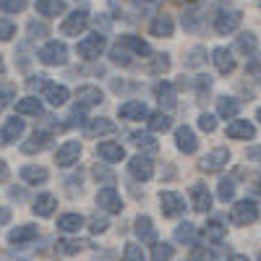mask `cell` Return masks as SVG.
I'll return each instance as SVG.
<instances>
[{"mask_svg":"<svg viewBox=\"0 0 261 261\" xmlns=\"http://www.w3.org/2000/svg\"><path fill=\"white\" fill-rule=\"evenodd\" d=\"M241 21H243V13H241V11L225 8V11L217 13V18H214V29H217V34H232L238 27H241Z\"/></svg>","mask_w":261,"mask_h":261,"instance_id":"6da1fadb","label":"cell"},{"mask_svg":"<svg viewBox=\"0 0 261 261\" xmlns=\"http://www.w3.org/2000/svg\"><path fill=\"white\" fill-rule=\"evenodd\" d=\"M39 60L45 65H63L68 60V47H65L63 42H47V45L39 50Z\"/></svg>","mask_w":261,"mask_h":261,"instance_id":"7a4b0ae2","label":"cell"},{"mask_svg":"<svg viewBox=\"0 0 261 261\" xmlns=\"http://www.w3.org/2000/svg\"><path fill=\"white\" fill-rule=\"evenodd\" d=\"M102 50H105V37H102V34H89V37H84L79 45H76V53H79L84 60L99 58Z\"/></svg>","mask_w":261,"mask_h":261,"instance_id":"3957f363","label":"cell"},{"mask_svg":"<svg viewBox=\"0 0 261 261\" xmlns=\"http://www.w3.org/2000/svg\"><path fill=\"white\" fill-rule=\"evenodd\" d=\"M256 217H258V209H256V201H251V199H243L232 206L235 225H251V222H256Z\"/></svg>","mask_w":261,"mask_h":261,"instance_id":"277c9868","label":"cell"},{"mask_svg":"<svg viewBox=\"0 0 261 261\" xmlns=\"http://www.w3.org/2000/svg\"><path fill=\"white\" fill-rule=\"evenodd\" d=\"M227 162H230V151H227L225 146H220V149L209 151V154L199 162V167H201L204 172H220Z\"/></svg>","mask_w":261,"mask_h":261,"instance_id":"5b68a950","label":"cell"},{"mask_svg":"<svg viewBox=\"0 0 261 261\" xmlns=\"http://www.w3.org/2000/svg\"><path fill=\"white\" fill-rule=\"evenodd\" d=\"M86 27H89V16H86V11H76V13H71L68 18L63 21L60 32H63L65 37H79Z\"/></svg>","mask_w":261,"mask_h":261,"instance_id":"8992f818","label":"cell"},{"mask_svg":"<svg viewBox=\"0 0 261 261\" xmlns=\"http://www.w3.org/2000/svg\"><path fill=\"white\" fill-rule=\"evenodd\" d=\"M97 204L105 212H110V214H120L123 212V199H120V193L115 188H102L97 193Z\"/></svg>","mask_w":261,"mask_h":261,"instance_id":"52a82bcc","label":"cell"},{"mask_svg":"<svg viewBox=\"0 0 261 261\" xmlns=\"http://www.w3.org/2000/svg\"><path fill=\"white\" fill-rule=\"evenodd\" d=\"M79 154H81V144L79 141H65L60 149H58V154H55V162L60 167H71L79 162Z\"/></svg>","mask_w":261,"mask_h":261,"instance_id":"ba28073f","label":"cell"},{"mask_svg":"<svg viewBox=\"0 0 261 261\" xmlns=\"http://www.w3.org/2000/svg\"><path fill=\"white\" fill-rule=\"evenodd\" d=\"M160 206H162V214H167V217H178V214H183V199L175 193V191H162L160 193Z\"/></svg>","mask_w":261,"mask_h":261,"instance_id":"9c48e42d","label":"cell"},{"mask_svg":"<svg viewBox=\"0 0 261 261\" xmlns=\"http://www.w3.org/2000/svg\"><path fill=\"white\" fill-rule=\"evenodd\" d=\"M128 170H130V175L139 178V180H149L151 175H154V165H151V160L149 157H141V154L130 157Z\"/></svg>","mask_w":261,"mask_h":261,"instance_id":"30bf717a","label":"cell"},{"mask_svg":"<svg viewBox=\"0 0 261 261\" xmlns=\"http://www.w3.org/2000/svg\"><path fill=\"white\" fill-rule=\"evenodd\" d=\"M175 144H178V149L183 151V154H193V151L199 149V141H196L193 130H191L188 125H180V128L175 130Z\"/></svg>","mask_w":261,"mask_h":261,"instance_id":"8fae6325","label":"cell"},{"mask_svg":"<svg viewBox=\"0 0 261 261\" xmlns=\"http://www.w3.org/2000/svg\"><path fill=\"white\" fill-rule=\"evenodd\" d=\"M42 99H47L53 107H60L68 102V89L63 84H45V92H42Z\"/></svg>","mask_w":261,"mask_h":261,"instance_id":"7c38bea8","label":"cell"},{"mask_svg":"<svg viewBox=\"0 0 261 261\" xmlns=\"http://www.w3.org/2000/svg\"><path fill=\"white\" fill-rule=\"evenodd\" d=\"M191 204L196 212H209L212 209V193L206 186H193L191 188Z\"/></svg>","mask_w":261,"mask_h":261,"instance_id":"4fadbf2b","label":"cell"},{"mask_svg":"<svg viewBox=\"0 0 261 261\" xmlns=\"http://www.w3.org/2000/svg\"><path fill=\"white\" fill-rule=\"evenodd\" d=\"M212 60H214V65H217L220 73H232V68H235V58H232V53L227 47H217L212 53Z\"/></svg>","mask_w":261,"mask_h":261,"instance_id":"5bb4252c","label":"cell"},{"mask_svg":"<svg viewBox=\"0 0 261 261\" xmlns=\"http://www.w3.org/2000/svg\"><path fill=\"white\" fill-rule=\"evenodd\" d=\"M21 134H24V120L11 118V120L3 125V130H0V141H3V144H13V141L21 139Z\"/></svg>","mask_w":261,"mask_h":261,"instance_id":"9a60e30c","label":"cell"},{"mask_svg":"<svg viewBox=\"0 0 261 261\" xmlns=\"http://www.w3.org/2000/svg\"><path fill=\"white\" fill-rule=\"evenodd\" d=\"M97 151H99V157H102L105 162H120V160H125L123 146H120V144H113V141H102V144L97 146Z\"/></svg>","mask_w":261,"mask_h":261,"instance_id":"2e32d148","label":"cell"},{"mask_svg":"<svg viewBox=\"0 0 261 261\" xmlns=\"http://www.w3.org/2000/svg\"><path fill=\"white\" fill-rule=\"evenodd\" d=\"M118 113H120L123 120H141V118L149 115V110H146L144 102H125V105H120Z\"/></svg>","mask_w":261,"mask_h":261,"instance_id":"e0dca14e","label":"cell"},{"mask_svg":"<svg viewBox=\"0 0 261 261\" xmlns=\"http://www.w3.org/2000/svg\"><path fill=\"white\" fill-rule=\"evenodd\" d=\"M253 134H256V128L248 120H232L227 125V136L230 139H253Z\"/></svg>","mask_w":261,"mask_h":261,"instance_id":"ac0fdd59","label":"cell"},{"mask_svg":"<svg viewBox=\"0 0 261 261\" xmlns=\"http://www.w3.org/2000/svg\"><path fill=\"white\" fill-rule=\"evenodd\" d=\"M149 32L154 34V37H160V39H165V37H172V32H175V24H172L170 16H157L154 21H151Z\"/></svg>","mask_w":261,"mask_h":261,"instance_id":"d6986e66","label":"cell"},{"mask_svg":"<svg viewBox=\"0 0 261 261\" xmlns=\"http://www.w3.org/2000/svg\"><path fill=\"white\" fill-rule=\"evenodd\" d=\"M136 235L141 238L144 243L157 246V232H154V225H151L149 217H139V220H136Z\"/></svg>","mask_w":261,"mask_h":261,"instance_id":"ffe728a7","label":"cell"},{"mask_svg":"<svg viewBox=\"0 0 261 261\" xmlns=\"http://www.w3.org/2000/svg\"><path fill=\"white\" fill-rule=\"evenodd\" d=\"M86 134L89 136H99V134H115V123L107 118H92L86 120Z\"/></svg>","mask_w":261,"mask_h":261,"instance_id":"44dd1931","label":"cell"},{"mask_svg":"<svg viewBox=\"0 0 261 261\" xmlns=\"http://www.w3.org/2000/svg\"><path fill=\"white\" fill-rule=\"evenodd\" d=\"M21 178H24L27 183H32V186H42V183H47L50 172H47L45 167H34V165H29V167H21Z\"/></svg>","mask_w":261,"mask_h":261,"instance_id":"7402d4cb","label":"cell"},{"mask_svg":"<svg viewBox=\"0 0 261 261\" xmlns=\"http://www.w3.org/2000/svg\"><path fill=\"white\" fill-rule=\"evenodd\" d=\"M55 209H58V199H55V196H50V193L37 196V201H34V214L37 217H50Z\"/></svg>","mask_w":261,"mask_h":261,"instance_id":"603a6c76","label":"cell"},{"mask_svg":"<svg viewBox=\"0 0 261 261\" xmlns=\"http://www.w3.org/2000/svg\"><path fill=\"white\" fill-rule=\"evenodd\" d=\"M76 97H79V105H84V107H89V105H99V102L105 99V97H102V92L97 89V86H79Z\"/></svg>","mask_w":261,"mask_h":261,"instance_id":"cb8c5ba5","label":"cell"},{"mask_svg":"<svg viewBox=\"0 0 261 261\" xmlns=\"http://www.w3.org/2000/svg\"><path fill=\"white\" fill-rule=\"evenodd\" d=\"M204 238H206L209 243H222L225 238H227V227H225L222 222L212 220V222H206V225H204Z\"/></svg>","mask_w":261,"mask_h":261,"instance_id":"d4e9b609","label":"cell"},{"mask_svg":"<svg viewBox=\"0 0 261 261\" xmlns=\"http://www.w3.org/2000/svg\"><path fill=\"white\" fill-rule=\"evenodd\" d=\"M118 45H120V47H128L130 53H136V55H149V53H151L146 42L139 39V37H134V34H123Z\"/></svg>","mask_w":261,"mask_h":261,"instance_id":"484cf974","label":"cell"},{"mask_svg":"<svg viewBox=\"0 0 261 261\" xmlns=\"http://www.w3.org/2000/svg\"><path fill=\"white\" fill-rule=\"evenodd\" d=\"M34 238H37V227H34V225H21V227L11 230L8 241H11V243H16V246H21V243L34 241Z\"/></svg>","mask_w":261,"mask_h":261,"instance_id":"4316f807","label":"cell"},{"mask_svg":"<svg viewBox=\"0 0 261 261\" xmlns=\"http://www.w3.org/2000/svg\"><path fill=\"white\" fill-rule=\"evenodd\" d=\"M154 94H157L160 105H165V107H175V89H172V84H170V81H160V84L154 86Z\"/></svg>","mask_w":261,"mask_h":261,"instance_id":"83f0119b","label":"cell"},{"mask_svg":"<svg viewBox=\"0 0 261 261\" xmlns=\"http://www.w3.org/2000/svg\"><path fill=\"white\" fill-rule=\"evenodd\" d=\"M217 110H220V115L225 120H232L238 113H241V102L232 99V97H222L220 102H217Z\"/></svg>","mask_w":261,"mask_h":261,"instance_id":"f1b7e54d","label":"cell"},{"mask_svg":"<svg viewBox=\"0 0 261 261\" xmlns=\"http://www.w3.org/2000/svg\"><path fill=\"white\" fill-rule=\"evenodd\" d=\"M16 113L18 115H39L42 113V102L37 97H24L16 102Z\"/></svg>","mask_w":261,"mask_h":261,"instance_id":"f546056e","label":"cell"},{"mask_svg":"<svg viewBox=\"0 0 261 261\" xmlns=\"http://www.w3.org/2000/svg\"><path fill=\"white\" fill-rule=\"evenodd\" d=\"M50 144V134H45V130H39V134H34L24 146H21V149H24V154H34V151H42V149H45Z\"/></svg>","mask_w":261,"mask_h":261,"instance_id":"4dcf8cb0","label":"cell"},{"mask_svg":"<svg viewBox=\"0 0 261 261\" xmlns=\"http://www.w3.org/2000/svg\"><path fill=\"white\" fill-rule=\"evenodd\" d=\"M37 11L42 16H60L65 11V0H37Z\"/></svg>","mask_w":261,"mask_h":261,"instance_id":"1f68e13d","label":"cell"},{"mask_svg":"<svg viewBox=\"0 0 261 261\" xmlns=\"http://www.w3.org/2000/svg\"><path fill=\"white\" fill-rule=\"evenodd\" d=\"M58 227L60 230H65V232H79L81 227H84V217L81 214H63L60 220H58Z\"/></svg>","mask_w":261,"mask_h":261,"instance_id":"d6a6232c","label":"cell"},{"mask_svg":"<svg viewBox=\"0 0 261 261\" xmlns=\"http://www.w3.org/2000/svg\"><path fill=\"white\" fill-rule=\"evenodd\" d=\"M235 50H241V53H246V55L256 53V34H251V32L241 34V37L235 39Z\"/></svg>","mask_w":261,"mask_h":261,"instance_id":"836d02e7","label":"cell"},{"mask_svg":"<svg viewBox=\"0 0 261 261\" xmlns=\"http://www.w3.org/2000/svg\"><path fill=\"white\" fill-rule=\"evenodd\" d=\"M175 241L183 243V246H191V243L196 241V227H193L191 222H183V225L175 230Z\"/></svg>","mask_w":261,"mask_h":261,"instance_id":"e575fe53","label":"cell"},{"mask_svg":"<svg viewBox=\"0 0 261 261\" xmlns=\"http://www.w3.org/2000/svg\"><path fill=\"white\" fill-rule=\"evenodd\" d=\"M146 71L149 73H165V71H170V55H154L149 60V65H146Z\"/></svg>","mask_w":261,"mask_h":261,"instance_id":"d590c367","label":"cell"},{"mask_svg":"<svg viewBox=\"0 0 261 261\" xmlns=\"http://www.w3.org/2000/svg\"><path fill=\"white\" fill-rule=\"evenodd\" d=\"M81 241H71V238H65V241H58L55 243V251L58 253H63V256H73V253H79L81 251Z\"/></svg>","mask_w":261,"mask_h":261,"instance_id":"8d00e7d4","label":"cell"},{"mask_svg":"<svg viewBox=\"0 0 261 261\" xmlns=\"http://www.w3.org/2000/svg\"><path fill=\"white\" fill-rule=\"evenodd\" d=\"M149 128L157 130V134H165V130H170V118L165 113H154L149 115Z\"/></svg>","mask_w":261,"mask_h":261,"instance_id":"74e56055","label":"cell"},{"mask_svg":"<svg viewBox=\"0 0 261 261\" xmlns=\"http://www.w3.org/2000/svg\"><path fill=\"white\" fill-rule=\"evenodd\" d=\"M130 139H134V144H136L139 149H149V151H157V141L151 139V136H146V134H130Z\"/></svg>","mask_w":261,"mask_h":261,"instance_id":"f35d334b","label":"cell"},{"mask_svg":"<svg viewBox=\"0 0 261 261\" xmlns=\"http://www.w3.org/2000/svg\"><path fill=\"white\" fill-rule=\"evenodd\" d=\"M123 261H146V256H144L141 246L128 243V246H125V251H123Z\"/></svg>","mask_w":261,"mask_h":261,"instance_id":"ab89813d","label":"cell"},{"mask_svg":"<svg viewBox=\"0 0 261 261\" xmlns=\"http://www.w3.org/2000/svg\"><path fill=\"white\" fill-rule=\"evenodd\" d=\"M170 258H172V246L157 243L154 251H151V261H170Z\"/></svg>","mask_w":261,"mask_h":261,"instance_id":"60d3db41","label":"cell"},{"mask_svg":"<svg viewBox=\"0 0 261 261\" xmlns=\"http://www.w3.org/2000/svg\"><path fill=\"white\" fill-rule=\"evenodd\" d=\"M13 37H16V27H13V21L0 18V39L8 42V39H13Z\"/></svg>","mask_w":261,"mask_h":261,"instance_id":"b9f144b4","label":"cell"},{"mask_svg":"<svg viewBox=\"0 0 261 261\" xmlns=\"http://www.w3.org/2000/svg\"><path fill=\"white\" fill-rule=\"evenodd\" d=\"M0 8L6 13H18L27 8V0H0Z\"/></svg>","mask_w":261,"mask_h":261,"instance_id":"7bdbcfd3","label":"cell"},{"mask_svg":"<svg viewBox=\"0 0 261 261\" xmlns=\"http://www.w3.org/2000/svg\"><path fill=\"white\" fill-rule=\"evenodd\" d=\"M110 58H113V63H118V65H130V58L123 53L120 45H115V47L110 50Z\"/></svg>","mask_w":261,"mask_h":261,"instance_id":"ee69618b","label":"cell"},{"mask_svg":"<svg viewBox=\"0 0 261 261\" xmlns=\"http://www.w3.org/2000/svg\"><path fill=\"white\" fill-rule=\"evenodd\" d=\"M199 128L204 130V134H212V130L217 128V118H214V115H206V113H204V115L199 118Z\"/></svg>","mask_w":261,"mask_h":261,"instance_id":"f6af8a7d","label":"cell"},{"mask_svg":"<svg viewBox=\"0 0 261 261\" xmlns=\"http://www.w3.org/2000/svg\"><path fill=\"white\" fill-rule=\"evenodd\" d=\"M232 193H235L232 180H222V183H220V199H222V201H230V199H232Z\"/></svg>","mask_w":261,"mask_h":261,"instance_id":"bcb514c9","label":"cell"},{"mask_svg":"<svg viewBox=\"0 0 261 261\" xmlns=\"http://www.w3.org/2000/svg\"><path fill=\"white\" fill-rule=\"evenodd\" d=\"M94 178L97 180H105V183H115V175H113V172L110 170H107V167H94Z\"/></svg>","mask_w":261,"mask_h":261,"instance_id":"7dc6e473","label":"cell"},{"mask_svg":"<svg viewBox=\"0 0 261 261\" xmlns=\"http://www.w3.org/2000/svg\"><path fill=\"white\" fill-rule=\"evenodd\" d=\"M47 34V27L45 24H37V21H32L29 24V37H45Z\"/></svg>","mask_w":261,"mask_h":261,"instance_id":"c3c4849f","label":"cell"},{"mask_svg":"<svg viewBox=\"0 0 261 261\" xmlns=\"http://www.w3.org/2000/svg\"><path fill=\"white\" fill-rule=\"evenodd\" d=\"M89 227H92V232H105V230H107V222H105V220H99V217H94Z\"/></svg>","mask_w":261,"mask_h":261,"instance_id":"681fc988","label":"cell"},{"mask_svg":"<svg viewBox=\"0 0 261 261\" xmlns=\"http://www.w3.org/2000/svg\"><path fill=\"white\" fill-rule=\"evenodd\" d=\"M8 220H11V212L8 209H0V225H6Z\"/></svg>","mask_w":261,"mask_h":261,"instance_id":"f907efd6","label":"cell"},{"mask_svg":"<svg viewBox=\"0 0 261 261\" xmlns=\"http://www.w3.org/2000/svg\"><path fill=\"white\" fill-rule=\"evenodd\" d=\"M248 157H251V160H261V146L251 149V151H248Z\"/></svg>","mask_w":261,"mask_h":261,"instance_id":"816d5d0a","label":"cell"},{"mask_svg":"<svg viewBox=\"0 0 261 261\" xmlns=\"http://www.w3.org/2000/svg\"><path fill=\"white\" fill-rule=\"evenodd\" d=\"M227 261H248V256H243V253H235V256H230Z\"/></svg>","mask_w":261,"mask_h":261,"instance_id":"f5cc1de1","label":"cell"},{"mask_svg":"<svg viewBox=\"0 0 261 261\" xmlns=\"http://www.w3.org/2000/svg\"><path fill=\"white\" fill-rule=\"evenodd\" d=\"M6 175H8V170H6V162H0V180H6Z\"/></svg>","mask_w":261,"mask_h":261,"instance_id":"db71d44e","label":"cell"},{"mask_svg":"<svg viewBox=\"0 0 261 261\" xmlns=\"http://www.w3.org/2000/svg\"><path fill=\"white\" fill-rule=\"evenodd\" d=\"M6 71V63H3V55H0V73Z\"/></svg>","mask_w":261,"mask_h":261,"instance_id":"11a10c76","label":"cell"},{"mask_svg":"<svg viewBox=\"0 0 261 261\" xmlns=\"http://www.w3.org/2000/svg\"><path fill=\"white\" fill-rule=\"evenodd\" d=\"M256 118H258V123H261V107H258V113H256Z\"/></svg>","mask_w":261,"mask_h":261,"instance_id":"9f6ffc18","label":"cell"},{"mask_svg":"<svg viewBox=\"0 0 261 261\" xmlns=\"http://www.w3.org/2000/svg\"><path fill=\"white\" fill-rule=\"evenodd\" d=\"M146 3H154V0H146Z\"/></svg>","mask_w":261,"mask_h":261,"instance_id":"6f0895ef","label":"cell"},{"mask_svg":"<svg viewBox=\"0 0 261 261\" xmlns=\"http://www.w3.org/2000/svg\"><path fill=\"white\" fill-rule=\"evenodd\" d=\"M258 261H261V253H258Z\"/></svg>","mask_w":261,"mask_h":261,"instance_id":"680465c9","label":"cell"},{"mask_svg":"<svg viewBox=\"0 0 261 261\" xmlns=\"http://www.w3.org/2000/svg\"><path fill=\"white\" fill-rule=\"evenodd\" d=\"M258 6H261V3H258Z\"/></svg>","mask_w":261,"mask_h":261,"instance_id":"91938a15","label":"cell"}]
</instances>
